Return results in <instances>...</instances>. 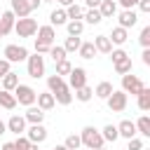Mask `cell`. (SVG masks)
Listing matches in <instances>:
<instances>
[{"mask_svg": "<svg viewBox=\"0 0 150 150\" xmlns=\"http://www.w3.org/2000/svg\"><path fill=\"white\" fill-rule=\"evenodd\" d=\"M117 134H120L122 138H127V141H129V138H134V136H136V124H134L131 120H122V122L117 124Z\"/></svg>", "mask_w": 150, "mask_h": 150, "instance_id": "18", "label": "cell"}, {"mask_svg": "<svg viewBox=\"0 0 150 150\" xmlns=\"http://www.w3.org/2000/svg\"><path fill=\"white\" fill-rule=\"evenodd\" d=\"M110 94H112V84H110V82H105V80H103V82H98V84H96V89H94V96H98V98H103V101H105Z\"/></svg>", "mask_w": 150, "mask_h": 150, "instance_id": "27", "label": "cell"}, {"mask_svg": "<svg viewBox=\"0 0 150 150\" xmlns=\"http://www.w3.org/2000/svg\"><path fill=\"white\" fill-rule=\"evenodd\" d=\"M52 94H54V101H56L59 105H70V101H73V94H70V87H68V84H61V87L54 89Z\"/></svg>", "mask_w": 150, "mask_h": 150, "instance_id": "13", "label": "cell"}, {"mask_svg": "<svg viewBox=\"0 0 150 150\" xmlns=\"http://www.w3.org/2000/svg\"><path fill=\"white\" fill-rule=\"evenodd\" d=\"M2 134H7V124L0 120V136H2Z\"/></svg>", "mask_w": 150, "mask_h": 150, "instance_id": "51", "label": "cell"}, {"mask_svg": "<svg viewBox=\"0 0 150 150\" xmlns=\"http://www.w3.org/2000/svg\"><path fill=\"white\" fill-rule=\"evenodd\" d=\"M2 150H16V148H14V143H5V145H2Z\"/></svg>", "mask_w": 150, "mask_h": 150, "instance_id": "52", "label": "cell"}, {"mask_svg": "<svg viewBox=\"0 0 150 150\" xmlns=\"http://www.w3.org/2000/svg\"><path fill=\"white\" fill-rule=\"evenodd\" d=\"M91 96H94V89H91L89 84H84V87H80V89H75V98H77V101H82V103H87V101H91Z\"/></svg>", "mask_w": 150, "mask_h": 150, "instance_id": "35", "label": "cell"}, {"mask_svg": "<svg viewBox=\"0 0 150 150\" xmlns=\"http://www.w3.org/2000/svg\"><path fill=\"white\" fill-rule=\"evenodd\" d=\"M143 87H145V84H143V80H141L138 75H131V73L122 75V91H124V94H131V96H136V94H138Z\"/></svg>", "mask_w": 150, "mask_h": 150, "instance_id": "6", "label": "cell"}, {"mask_svg": "<svg viewBox=\"0 0 150 150\" xmlns=\"http://www.w3.org/2000/svg\"><path fill=\"white\" fill-rule=\"evenodd\" d=\"M136 96H138V108H141L143 112H148V110H150V89H148V87H143Z\"/></svg>", "mask_w": 150, "mask_h": 150, "instance_id": "28", "label": "cell"}, {"mask_svg": "<svg viewBox=\"0 0 150 150\" xmlns=\"http://www.w3.org/2000/svg\"><path fill=\"white\" fill-rule=\"evenodd\" d=\"M124 56H129V54H127L124 49H112V52H110V59H112V63H117V61H122Z\"/></svg>", "mask_w": 150, "mask_h": 150, "instance_id": "42", "label": "cell"}, {"mask_svg": "<svg viewBox=\"0 0 150 150\" xmlns=\"http://www.w3.org/2000/svg\"><path fill=\"white\" fill-rule=\"evenodd\" d=\"M26 138L30 141V143H45L47 141V129L42 127V124H30L28 129H26Z\"/></svg>", "mask_w": 150, "mask_h": 150, "instance_id": "9", "label": "cell"}, {"mask_svg": "<svg viewBox=\"0 0 150 150\" xmlns=\"http://www.w3.org/2000/svg\"><path fill=\"white\" fill-rule=\"evenodd\" d=\"M35 35H38V40L40 42H47V45H54V40H56V30H54V26H38V30H35Z\"/></svg>", "mask_w": 150, "mask_h": 150, "instance_id": "12", "label": "cell"}, {"mask_svg": "<svg viewBox=\"0 0 150 150\" xmlns=\"http://www.w3.org/2000/svg\"><path fill=\"white\" fill-rule=\"evenodd\" d=\"M63 9H66V16H68V21L82 19V14H84V9H82L77 2H73V5H68V7H63Z\"/></svg>", "mask_w": 150, "mask_h": 150, "instance_id": "30", "label": "cell"}, {"mask_svg": "<svg viewBox=\"0 0 150 150\" xmlns=\"http://www.w3.org/2000/svg\"><path fill=\"white\" fill-rule=\"evenodd\" d=\"M14 21H16V16H14V12H12V9H7V12H2V14H0V38L9 35V33L14 30Z\"/></svg>", "mask_w": 150, "mask_h": 150, "instance_id": "10", "label": "cell"}, {"mask_svg": "<svg viewBox=\"0 0 150 150\" xmlns=\"http://www.w3.org/2000/svg\"><path fill=\"white\" fill-rule=\"evenodd\" d=\"M70 70H73V63H70L68 59H63V61H59V63H56V75H61V77H63V75H68Z\"/></svg>", "mask_w": 150, "mask_h": 150, "instance_id": "39", "label": "cell"}, {"mask_svg": "<svg viewBox=\"0 0 150 150\" xmlns=\"http://www.w3.org/2000/svg\"><path fill=\"white\" fill-rule=\"evenodd\" d=\"M0 80H2V89H7V91H14V87L19 84V75L12 73V70H9L7 75H2Z\"/></svg>", "mask_w": 150, "mask_h": 150, "instance_id": "26", "label": "cell"}, {"mask_svg": "<svg viewBox=\"0 0 150 150\" xmlns=\"http://www.w3.org/2000/svg\"><path fill=\"white\" fill-rule=\"evenodd\" d=\"M23 120H26L28 124H42V120H45V110H40V108L33 103V105H28V110L23 112Z\"/></svg>", "mask_w": 150, "mask_h": 150, "instance_id": "14", "label": "cell"}, {"mask_svg": "<svg viewBox=\"0 0 150 150\" xmlns=\"http://www.w3.org/2000/svg\"><path fill=\"white\" fill-rule=\"evenodd\" d=\"M35 101H38V108H40V110H45V112H47V110H52V108L56 105V101H54V94H52V91H42V94H38V96H35Z\"/></svg>", "mask_w": 150, "mask_h": 150, "instance_id": "16", "label": "cell"}, {"mask_svg": "<svg viewBox=\"0 0 150 150\" xmlns=\"http://www.w3.org/2000/svg\"><path fill=\"white\" fill-rule=\"evenodd\" d=\"M80 45H82L80 35H68V38H66V42H63V49H66V52H77V49H80Z\"/></svg>", "mask_w": 150, "mask_h": 150, "instance_id": "37", "label": "cell"}, {"mask_svg": "<svg viewBox=\"0 0 150 150\" xmlns=\"http://www.w3.org/2000/svg\"><path fill=\"white\" fill-rule=\"evenodd\" d=\"M12 2V12L16 19L21 16H30V7H28V0H9Z\"/></svg>", "mask_w": 150, "mask_h": 150, "instance_id": "20", "label": "cell"}, {"mask_svg": "<svg viewBox=\"0 0 150 150\" xmlns=\"http://www.w3.org/2000/svg\"><path fill=\"white\" fill-rule=\"evenodd\" d=\"M141 56H143V63H145V66H150V47H145Z\"/></svg>", "mask_w": 150, "mask_h": 150, "instance_id": "47", "label": "cell"}, {"mask_svg": "<svg viewBox=\"0 0 150 150\" xmlns=\"http://www.w3.org/2000/svg\"><path fill=\"white\" fill-rule=\"evenodd\" d=\"M127 101H129V94H124L122 89H112V94L105 98V103H108V108H110L112 112H124Z\"/></svg>", "mask_w": 150, "mask_h": 150, "instance_id": "5", "label": "cell"}, {"mask_svg": "<svg viewBox=\"0 0 150 150\" xmlns=\"http://www.w3.org/2000/svg\"><path fill=\"white\" fill-rule=\"evenodd\" d=\"M112 66H115V73L117 75H127V73H131V56H124L122 61H117Z\"/></svg>", "mask_w": 150, "mask_h": 150, "instance_id": "34", "label": "cell"}, {"mask_svg": "<svg viewBox=\"0 0 150 150\" xmlns=\"http://www.w3.org/2000/svg\"><path fill=\"white\" fill-rule=\"evenodd\" d=\"M141 12H150V0H138V5H136Z\"/></svg>", "mask_w": 150, "mask_h": 150, "instance_id": "46", "label": "cell"}, {"mask_svg": "<svg viewBox=\"0 0 150 150\" xmlns=\"http://www.w3.org/2000/svg\"><path fill=\"white\" fill-rule=\"evenodd\" d=\"M117 2H120L124 9H134V7L138 5V0H117Z\"/></svg>", "mask_w": 150, "mask_h": 150, "instance_id": "45", "label": "cell"}, {"mask_svg": "<svg viewBox=\"0 0 150 150\" xmlns=\"http://www.w3.org/2000/svg\"><path fill=\"white\" fill-rule=\"evenodd\" d=\"M101 136H103V141H110V143H115V141L120 138V134H117V127H115V124H105V127H103V131H101Z\"/></svg>", "mask_w": 150, "mask_h": 150, "instance_id": "36", "label": "cell"}, {"mask_svg": "<svg viewBox=\"0 0 150 150\" xmlns=\"http://www.w3.org/2000/svg\"><path fill=\"white\" fill-rule=\"evenodd\" d=\"M96 150H105V148H96Z\"/></svg>", "mask_w": 150, "mask_h": 150, "instance_id": "55", "label": "cell"}, {"mask_svg": "<svg viewBox=\"0 0 150 150\" xmlns=\"http://www.w3.org/2000/svg\"><path fill=\"white\" fill-rule=\"evenodd\" d=\"M47 54L52 56V61H54V63H59V61H63V59H66V54H68V52L63 49V45H52Z\"/></svg>", "mask_w": 150, "mask_h": 150, "instance_id": "31", "label": "cell"}, {"mask_svg": "<svg viewBox=\"0 0 150 150\" xmlns=\"http://www.w3.org/2000/svg\"><path fill=\"white\" fill-rule=\"evenodd\" d=\"M35 30H38V21L30 19V16H21V19L14 21V33L19 38H33Z\"/></svg>", "mask_w": 150, "mask_h": 150, "instance_id": "3", "label": "cell"}, {"mask_svg": "<svg viewBox=\"0 0 150 150\" xmlns=\"http://www.w3.org/2000/svg\"><path fill=\"white\" fill-rule=\"evenodd\" d=\"M82 19H84V23H91V26H96V23L103 21V16H101L98 9H87V12L82 14Z\"/></svg>", "mask_w": 150, "mask_h": 150, "instance_id": "32", "label": "cell"}, {"mask_svg": "<svg viewBox=\"0 0 150 150\" xmlns=\"http://www.w3.org/2000/svg\"><path fill=\"white\" fill-rule=\"evenodd\" d=\"M127 150H143V141H141L138 136L129 138V145H127Z\"/></svg>", "mask_w": 150, "mask_h": 150, "instance_id": "41", "label": "cell"}, {"mask_svg": "<svg viewBox=\"0 0 150 150\" xmlns=\"http://www.w3.org/2000/svg\"><path fill=\"white\" fill-rule=\"evenodd\" d=\"M77 54H80L84 61L94 59V56H96V47H94V42H82V45H80V49H77Z\"/></svg>", "mask_w": 150, "mask_h": 150, "instance_id": "25", "label": "cell"}, {"mask_svg": "<svg viewBox=\"0 0 150 150\" xmlns=\"http://www.w3.org/2000/svg\"><path fill=\"white\" fill-rule=\"evenodd\" d=\"M134 124H136V134H141V136L150 138V117H148V115H141Z\"/></svg>", "mask_w": 150, "mask_h": 150, "instance_id": "23", "label": "cell"}, {"mask_svg": "<svg viewBox=\"0 0 150 150\" xmlns=\"http://www.w3.org/2000/svg\"><path fill=\"white\" fill-rule=\"evenodd\" d=\"M66 21H68V16H66V9L63 7H59V9H54L49 14V26H63Z\"/></svg>", "mask_w": 150, "mask_h": 150, "instance_id": "24", "label": "cell"}, {"mask_svg": "<svg viewBox=\"0 0 150 150\" xmlns=\"http://www.w3.org/2000/svg\"><path fill=\"white\" fill-rule=\"evenodd\" d=\"M12 143H14V148H16V150H38V143H30V141H28L26 136H21V134H19Z\"/></svg>", "mask_w": 150, "mask_h": 150, "instance_id": "29", "label": "cell"}, {"mask_svg": "<svg viewBox=\"0 0 150 150\" xmlns=\"http://www.w3.org/2000/svg\"><path fill=\"white\" fill-rule=\"evenodd\" d=\"M63 145H66L68 150H80V148H82V141H80V136H77V134H70V136L63 141Z\"/></svg>", "mask_w": 150, "mask_h": 150, "instance_id": "38", "label": "cell"}, {"mask_svg": "<svg viewBox=\"0 0 150 150\" xmlns=\"http://www.w3.org/2000/svg\"><path fill=\"white\" fill-rule=\"evenodd\" d=\"M96 9L101 12L103 19H112V16L117 14V2H115V0H101V5H98Z\"/></svg>", "mask_w": 150, "mask_h": 150, "instance_id": "17", "label": "cell"}, {"mask_svg": "<svg viewBox=\"0 0 150 150\" xmlns=\"http://www.w3.org/2000/svg\"><path fill=\"white\" fill-rule=\"evenodd\" d=\"M26 63H28V75L33 77V80H40L42 75H45V56L42 54H28V59H26Z\"/></svg>", "mask_w": 150, "mask_h": 150, "instance_id": "4", "label": "cell"}, {"mask_svg": "<svg viewBox=\"0 0 150 150\" xmlns=\"http://www.w3.org/2000/svg\"><path fill=\"white\" fill-rule=\"evenodd\" d=\"M56 2H59V5H61V7H68V5H73V2H75V0H56Z\"/></svg>", "mask_w": 150, "mask_h": 150, "instance_id": "50", "label": "cell"}, {"mask_svg": "<svg viewBox=\"0 0 150 150\" xmlns=\"http://www.w3.org/2000/svg\"><path fill=\"white\" fill-rule=\"evenodd\" d=\"M70 89H80V87H84L87 84V70L84 68H73L70 73H68V82H66Z\"/></svg>", "mask_w": 150, "mask_h": 150, "instance_id": "8", "label": "cell"}, {"mask_svg": "<svg viewBox=\"0 0 150 150\" xmlns=\"http://www.w3.org/2000/svg\"><path fill=\"white\" fill-rule=\"evenodd\" d=\"M136 21H138V14H136L134 9H122V12H120V26H122V28L129 30V28L136 26Z\"/></svg>", "mask_w": 150, "mask_h": 150, "instance_id": "15", "label": "cell"}, {"mask_svg": "<svg viewBox=\"0 0 150 150\" xmlns=\"http://www.w3.org/2000/svg\"><path fill=\"white\" fill-rule=\"evenodd\" d=\"M5 124H7V131H12V134H16V136H19V134H23V131H26V124H28V122L23 120V115H12Z\"/></svg>", "mask_w": 150, "mask_h": 150, "instance_id": "11", "label": "cell"}, {"mask_svg": "<svg viewBox=\"0 0 150 150\" xmlns=\"http://www.w3.org/2000/svg\"><path fill=\"white\" fill-rule=\"evenodd\" d=\"M52 150H68V148H66V145H63V143H61V145H54V148H52Z\"/></svg>", "mask_w": 150, "mask_h": 150, "instance_id": "53", "label": "cell"}, {"mask_svg": "<svg viewBox=\"0 0 150 150\" xmlns=\"http://www.w3.org/2000/svg\"><path fill=\"white\" fill-rule=\"evenodd\" d=\"M91 42H94L96 52H101V54H110V52H112V42H110L108 35H96Z\"/></svg>", "mask_w": 150, "mask_h": 150, "instance_id": "19", "label": "cell"}, {"mask_svg": "<svg viewBox=\"0 0 150 150\" xmlns=\"http://www.w3.org/2000/svg\"><path fill=\"white\" fill-rule=\"evenodd\" d=\"M80 141H82V145L87 148V150H96V148H103V136H101V131L98 129H94V127H84L82 131H80Z\"/></svg>", "mask_w": 150, "mask_h": 150, "instance_id": "1", "label": "cell"}, {"mask_svg": "<svg viewBox=\"0 0 150 150\" xmlns=\"http://www.w3.org/2000/svg\"><path fill=\"white\" fill-rule=\"evenodd\" d=\"M40 5H42V0H28V7H30V12H33V9H38Z\"/></svg>", "mask_w": 150, "mask_h": 150, "instance_id": "49", "label": "cell"}, {"mask_svg": "<svg viewBox=\"0 0 150 150\" xmlns=\"http://www.w3.org/2000/svg\"><path fill=\"white\" fill-rule=\"evenodd\" d=\"M49 47H52V45H47V42H40V40H35V52H38V54H47V52H49Z\"/></svg>", "mask_w": 150, "mask_h": 150, "instance_id": "43", "label": "cell"}, {"mask_svg": "<svg viewBox=\"0 0 150 150\" xmlns=\"http://www.w3.org/2000/svg\"><path fill=\"white\" fill-rule=\"evenodd\" d=\"M108 38H110V42H112V47H115V45H124V42H127V38H129V33H127V28L115 26V28H112V33H110Z\"/></svg>", "mask_w": 150, "mask_h": 150, "instance_id": "21", "label": "cell"}, {"mask_svg": "<svg viewBox=\"0 0 150 150\" xmlns=\"http://www.w3.org/2000/svg\"><path fill=\"white\" fill-rule=\"evenodd\" d=\"M12 94H14L16 103H19V105H26V108H28V105H33V103H35V96H38V91H35L30 84H21V82L14 87V91H12Z\"/></svg>", "mask_w": 150, "mask_h": 150, "instance_id": "2", "label": "cell"}, {"mask_svg": "<svg viewBox=\"0 0 150 150\" xmlns=\"http://www.w3.org/2000/svg\"><path fill=\"white\" fill-rule=\"evenodd\" d=\"M0 108H5V110H14L16 108V98H14L12 91L0 89Z\"/></svg>", "mask_w": 150, "mask_h": 150, "instance_id": "22", "label": "cell"}, {"mask_svg": "<svg viewBox=\"0 0 150 150\" xmlns=\"http://www.w3.org/2000/svg\"><path fill=\"white\" fill-rule=\"evenodd\" d=\"M9 70H12V63H9L7 59H0V77H2V75H7Z\"/></svg>", "mask_w": 150, "mask_h": 150, "instance_id": "44", "label": "cell"}, {"mask_svg": "<svg viewBox=\"0 0 150 150\" xmlns=\"http://www.w3.org/2000/svg\"><path fill=\"white\" fill-rule=\"evenodd\" d=\"M66 28H68V35H82V30H84V21H82V19L66 21Z\"/></svg>", "mask_w": 150, "mask_h": 150, "instance_id": "33", "label": "cell"}, {"mask_svg": "<svg viewBox=\"0 0 150 150\" xmlns=\"http://www.w3.org/2000/svg\"><path fill=\"white\" fill-rule=\"evenodd\" d=\"M42 2H52V0H42Z\"/></svg>", "mask_w": 150, "mask_h": 150, "instance_id": "54", "label": "cell"}, {"mask_svg": "<svg viewBox=\"0 0 150 150\" xmlns=\"http://www.w3.org/2000/svg\"><path fill=\"white\" fill-rule=\"evenodd\" d=\"M138 42H141L143 49L150 47V26H143V30H141V35H138Z\"/></svg>", "mask_w": 150, "mask_h": 150, "instance_id": "40", "label": "cell"}, {"mask_svg": "<svg viewBox=\"0 0 150 150\" xmlns=\"http://www.w3.org/2000/svg\"><path fill=\"white\" fill-rule=\"evenodd\" d=\"M84 5H87V9H96L101 5V0H84Z\"/></svg>", "mask_w": 150, "mask_h": 150, "instance_id": "48", "label": "cell"}, {"mask_svg": "<svg viewBox=\"0 0 150 150\" xmlns=\"http://www.w3.org/2000/svg\"><path fill=\"white\" fill-rule=\"evenodd\" d=\"M5 59L9 63H21V61L28 59V49L23 45H7L5 47Z\"/></svg>", "mask_w": 150, "mask_h": 150, "instance_id": "7", "label": "cell"}]
</instances>
